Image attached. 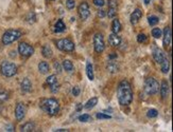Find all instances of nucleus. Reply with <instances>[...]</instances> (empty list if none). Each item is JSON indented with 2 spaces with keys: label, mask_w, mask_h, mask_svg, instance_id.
<instances>
[{
  "label": "nucleus",
  "mask_w": 173,
  "mask_h": 132,
  "mask_svg": "<svg viewBox=\"0 0 173 132\" xmlns=\"http://www.w3.org/2000/svg\"><path fill=\"white\" fill-rule=\"evenodd\" d=\"M108 42H110V45L113 46V47H118L120 45V42H121V38H120L116 33H113L108 36Z\"/></svg>",
  "instance_id": "dca6fc26"
},
{
  "label": "nucleus",
  "mask_w": 173,
  "mask_h": 132,
  "mask_svg": "<svg viewBox=\"0 0 173 132\" xmlns=\"http://www.w3.org/2000/svg\"><path fill=\"white\" fill-rule=\"evenodd\" d=\"M9 99V92L3 89H0V101H6Z\"/></svg>",
  "instance_id": "c85d7f7f"
},
{
  "label": "nucleus",
  "mask_w": 173,
  "mask_h": 132,
  "mask_svg": "<svg viewBox=\"0 0 173 132\" xmlns=\"http://www.w3.org/2000/svg\"><path fill=\"white\" fill-rule=\"evenodd\" d=\"M82 108H83V105H82V104H78V106H77V111H78V112H80L81 109H82Z\"/></svg>",
  "instance_id": "37998d69"
},
{
  "label": "nucleus",
  "mask_w": 173,
  "mask_h": 132,
  "mask_svg": "<svg viewBox=\"0 0 173 132\" xmlns=\"http://www.w3.org/2000/svg\"><path fill=\"white\" fill-rule=\"evenodd\" d=\"M152 35H153L154 38L158 39L161 37V30L160 28H154L153 30H152Z\"/></svg>",
  "instance_id": "c756f323"
},
{
  "label": "nucleus",
  "mask_w": 173,
  "mask_h": 132,
  "mask_svg": "<svg viewBox=\"0 0 173 132\" xmlns=\"http://www.w3.org/2000/svg\"><path fill=\"white\" fill-rule=\"evenodd\" d=\"M57 82V78H56V75H50L49 77L47 78V84L48 85H52V84H54V82Z\"/></svg>",
  "instance_id": "72a5a7b5"
},
{
  "label": "nucleus",
  "mask_w": 173,
  "mask_h": 132,
  "mask_svg": "<svg viewBox=\"0 0 173 132\" xmlns=\"http://www.w3.org/2000/svg\"><path fill=\"white\" fill-rule=\"evenodd\" d=\"M50 87H51V92L52 93H56L57 91H59V84H57V82H54V84H52V85H50Z\"/></svg>",
  "instance_id": "e433bc0d"
},
{
  "label": "nucleus",
  "mask_w": 173,
  "mask_h": 132,
  "mask_svg": "<svg viewBox=\"0 0 173 132\" xmlns=\"http://www.w3.org/2000/svg\"><path fill=\"white\" fill-rule=\"evenodd\" d=\"M118 101L121 106H129L133 101V91L128 80H122L117 88Z\"/></svg>",
  "instance_id": "f257e3e1"
},
{
  "label": "nucleus",
  "mask_w": 173,
  "mask_h": 132,
  "mask_svg": "<svg viewBox=\"0 0 173 132\" xmlns=\"http://www.w3.org/2000/svg\"><path fill=\"white\" fill-rule=\"evenodd\" d=\"M144 91L149 95H154L160 91V82L153 77H149L144 82Z\"/></svg>",
  "instance_id": "7ed1b4c3"
},
{
  "label": "nucleus",
  "mask_w": 173,
  "mask_h": 132,
  "mask_svg": "<svg viewBox=\"0 0 173 132\" xmlns=\"http://www.w3.org/2000/svg\"><path fill=\"white\" fill-rule=\"evenodd\" d=\"M20 37H21V32L19 30H8L2 36V42H3V45H10L17 39H19Z\"/></svg>",
  "instance_id": "20e7f679"
},
{
  "label": "nucleus",
  "mask_w": 173,
  "mask_h": 132,
  "mask_svg": "<svg viewBox=\"0 0 173 132\" xmlns=\"http://www.w3.org/2000/svg\"><path fill=\"white\" fill-rule=\"evenodd\" d=\"M160 69L161 72L163 74H167L170 70V61L168 60V58H165L163 61L160 62Z\"/></svg>",
  "instance_id": "412c9836"
},
{
  "label": "nucleus",
  "mask_w": 173,
  "mask_h": 132,
  "mask_svg": "<svg viewBox=\"0 0 173 132\" xmlns=\"http://www.w3.org/2000/svg\"><path fill=\"white\" fill-rule=\"evenodd\" d=\"M97 104H98V97H91V98L85 104L84 108L87 109V110H90V109H93Z\"/></svg>",
  "instance_id": "b1692460"
},
{
  "label": "nucleus",
  "mask_w": 173,
  "mask_h": 132,
  "mask_svg": "<svg viewBox=\"0 0 173 132\" xmlns=\"http://www.w3.org/2000/svg\"><path fill=\"white\" fill-rule=\"evenodd\" d=\"M171 37H172L171 28L166 27L165 30H163V47H165V49H168L170 43H171Z\"/></svg>",
  "instance_id": "f8f14e48"
},
{
  "label": "nucleus",
  "mask_w": 173,
  "mask_h": 132,
  "mask_svg": "<svg viewBox=\"0 0 173 132\" xmlns=\"http://www.w3.org/2000/svg\"><path fill=\"white\" fill-rule=\"evenodd\" d=\"M18 52H19V54L21 55V56L30 57L31 55H33L34 48L27 42H20L19 46H18Z\"/></svg>",
  "instance_id": "6e6552de"
},
{
  "label": "nucleus",
  "mask_w": 173,
  "mask_h": 132,
  "mask_svg": "<svg viewBox=\"0 0 173 132\" xmlns=\"http://www.w3.org/2000/svg\"><path fill=\"white\" fill-rule=\"evenodd\" d=\"M98 16L100 18H104L105 16H106V13H105V11H103V10H99L98 11Z\"/></svg>",
  "instance_id": "a19ab883"
},
{
  "label": "nucleus",
  "mask_w": 173,
  "mask_h": 132,
  "mask_svg": "<svg viewBox=\"0 0 173 132\" xmlns=\"http://www.w3.org/2000/svg\"><path fill=\"white\" fill-rule=\"evenodd\" d=\"M160 92L163 98H166L169 95V84H168L167 80H163L161 82V85L160 86Z\"/></svg>",
  "instance_id": "4468645a"
},
{
  "label": "nucleus",
  "mask_w": 173,
  "mask_h": 132,
  "mask_svg": "<svg viewBox=\"0 0 173 132\" xmlns=\"http://www.w3.org/2000/svg\"><path fill=\"white\" fill-rule=\"evenodd\" d=\"M72 94L73 96H78L80 94V88L79 87H73L72 88Z\"/></svg>",
  "instance_id": "58836bf2"
},
{
  "label": "nucleus",
  "mask_w": 173,
  "mask_h": 132,
  "mask_svg": "<svg viewBox=\"0 0 173 132\" xmlns=\"http://www.w3.org/2000/svg\"><path fill=\"white\" fill-rule=\"evenodd\" d=\"M49 64L46 61H40V64H38V71L41 73V74H47L49 72Z\"/></svg>",
  "instance_id": "aec40b11"
},
{
  "label": "nucleus",
  "mask_w": 173,
  "mask_h": 132,
  "mask_svg": "<svg viewBox=\"0 0 173 132\" xmlns=\"http://www.w3.org/2000/svg\"><path fill=\"white\" fill-rule=\"evenodd\" d=\"M112 31L113 33H116L118 34L120 31H121V24H120V21L118 19H114L113 20V24H112Z\"/></svg>",
  "instance_id": "5701e85b"
},
{
  "label": "nucleus",
  "mask_w": 173,
  "mask_h": 132,
  "mask_svg": "<svg viewBox=\"0 0 173 132\" xmlns=\"http://www.w3.org/2000/svg\"><path fill=\"white\" fill-rule=\"evenodd\" d=\"M119 64L116 61H110L108 64H106V70L108 71L110 73H116L119 71Z\"/></svg>",
  "instance_id": "a211bd4d"
},
{
  "label": "nucleus",
  "mask_w": 173,
  "mask_h": 132,
  "mask_svg": "<svg viewBox=\"0 0 173 132\" xmlns=\"http://www.w3.org/2000/svg\"><path fill=\"white\" fill-rule=\"evenodd\" d=\"M94 51L97 53H102L105 49V43H104V38H103V35L100 33H97L96 35L94 36Z\"/></svg>",
  "instance_id": "0eeeda50"
},
{
  "label": "nucleus",
  "mask_w": 173,
  "mask_h": 132,
  "mask_svg": "<svg viewBox=\"0 0 173 132\" xmlns=\"http://www.w3.org/2000/svg\"><path fill=\"white\" fill-rule=\"evenodd\" d=\"M94 4L96 6H98V8H101V6H103L105 4L104 0H94Z\"/></svg>",
  "instance_id": "4c0bfd02"
},
{
  "label": "nucleus",
  "mask_w": 173,
  "mask_h": 132,
  "mask_svg": "<svg viewBox=\"0 0 173 132\" xmlns=\"http://www.w3.org/2000/svg\"><path fill=\"white\" fill-rule=\"evenodd\" d=\"M34 129H35V125L32 122H28L21 127V131H24V132H31V131H34Z\"/></svg>",
  "instance_id": "393cba45"
},
{
  "label": "nucleus",
  "mask_w": 173,
  "mask_h": 132,
  "mask_svg": "<svg viewBox=\"0 0 173 132\" xmlns=\"http://www.w3.org/2000/svg\"><path fill=\"white\" fill-rule=\"evenodd\" d=\"M147 115H148V117H150V119H153V117H156L158 115V111L156 110V109H151V110L148 111Z\"/></svg>",
  "instance_id": "2f4dec72"
},
{
  "label": "nucleus",
  "mask_w": 173,
  "mask_h": 132,
  "mask_svg": "<svg viewBox=\"0 0 173 132\" xmlns=\"http://www.w3.org/2000/svg\"><path fill=\"white\" fill-rule=\"evenodd\" d=\"M108 58L110 59H114V58H117V54L116 53H112V54L108 56Z\"/></svg>",
  "instance_id": "79ce46f5"
},
{
  "label": "nucleus",
  "mask_w": 173,
  "mask_h": 132,
  "mask_svg": "<svg viewBox=\"0 0 173 132\" xmlns=\"http://www.w3.org/2000/svg\"><path fill=\"white\" fill-rule=\"evenodd\" d=\"M41 54H43L44 57H46V58H50V57L52 56V54H53V52H52V49L50 48V46L48 45H45L41 49Z\"/></svg>",
  "instance_id": "6ab92c4d"
},
{
  "label": "nucleus",
  "mask_w": 173,
  "mask_h": 132,
  "mask_svg": "<svg viewBox=\"0 0 173 132\" xmlns=\"http://www.w3.org/2000/svg\"><path fill=\"white\" fill-rule=\"evenodd\" d=\"M41 110L49 115H55L60 111L59 101L55 98H45L40 103Z\"/></svg>",
  "instance_id": "f03ea898"
},
{
  "label": "nucleus",
  "mask_w": 173,
  "mask_h": 132,
  "mask_svg": "<svg viewBox=\"0 0 173 132\" xmlns=\"http://www.w3.org/2000/svg\"><path fill=\"white\" fill-rule=\"evenodd\" d=\"M26 112H27V108H26V106H25V104H22V103L17 104V106H16V108H15L16 119H17L18 122L22 120L24 117L26 116Z\"/></svg>",
  "instance_id": "1a4fd4ad"
},
{
  "label": "nucleus",
  "mask_w": 173,
  "mask_h": 132,
  "mask_svg": "<svg viewBox=\"0 0 173 132\" xmlns=\"http://www.w3.org/2000/svg\"><path fill=\"white\" fill-rule=\"evenodd\" d=\"M66 6H67V9H69V10H72V9L75 8V0H67Z\"/></svg>",
  "instance_id": "f704fd0d"
},
{
  "label": "nucleus",
  "mask_w": 173,
  "mask_h": 132,
  "mask_svg": "<svg viewBox=\"0 0 173 132\" xmlns=\"http://www.w3.org/2000/svg\"><path fill=\"white\" fill-rule=\"evenodd\" d=\"M86 74L88 76V78L90 80H94V68H93V64L90 62H87L86 64Z\"/></svg>",
  "instance_id": "a878e982"
},
{
  "label": "nucleus",
  "mask_w": 173,
  "mask_h": 132,
  "mask_svg": "<svg viewBox=\"0 0 173 132\" xmlns=\"http://www.w3.org/2000/svg\"><path fill=\"white\" fill-rule=\"evenodd\" d=\"M144 3H146V4H149V0H144Z\"/></svg>",
  "instance_id": "a18cd8bd"
},
{
  "label": "nucleus",
  "mask_w": 173,
  "mask_h": 132,
  "mask_svg": "<svg viewBox=\"0 0 173 132\" xmlns=\"http://www.w3.org/2000/svg\"><path fill=\"white\" fill-rule=\"evenodd\" d=\"M0 71L1 74L6 77H12L17 73V67L15 64L10 61H3L0 66Z\"/></svg>",
  "instance_id": "39448f33"
},
{
  "label": "nucleus",
  "mask_w": 173,
  "mask_h": 132,
  "mask_svg": "<svg viewBox=\"0 0 173 132\" xmlns=\"http://www.w3.org/2000/svg\"><path fill=\"white\" fill-rule=\"evenodd\" d=\"M54 131H56V132H67L68 130H67V129H57V130H54Z\"/></svg>",
  "instance_id": "c03bdc74"
},
{
  "label": "nucleus",
  "mask_w": 173,
  "mask_h": 132,
  "mask_svg": "<svg viewBox=\"0 0 173 132\" xmlns=\"http://www.w3.org/2000/svg\"><path fill=\"white\" fill-rule=\"evenodd\" d=\"M79 120L82 123H89V122H93V117L89 114H83L79 116Z\"/></svg>",
  "instance_id": "cd10ccee"
},
{
  "label": "nucleus",
  "mask_w": 173,
  "mask_h": 132,
  "mask_svg": "<svg viewBox=\"0 0 173 132\" xmlns=\"http://www.w3.org/2000/svg\"><path fill=\"white\" fill-rule=\"evenodd\" d=\"M66 30V25L62 20H57L56 24L54 25V31L57 32V33H63Z\"/></svg>",
  "instance_id": "4be33fe9"
},
{
  "label": "nucleus",
  "mask_w": 173,
  "mask_h": 132,
  "mask_svg": "<svg viewBox=\"0 0 173 132\" xmlns=\"http://www.w3.org/2000/svg\"><path fill=\"white\" fill-rule=\"evenodd\" d=\"M117 13V1L116 0H108V12L107 16L110 18H114Z\"/></svg>",
  "instance_id": "ddd939ff"
},
{
  "label": "nucleus",
  "mask_w": 173,
  "mask_h": 132,
  "mask_svg": "<svg viewBox=\"0 0 173 132\" xmlns=\"http://www.w3.org/2000/svg\"><path fill=\"white\" fill-rule=\"evenodd\" d=\"M78 12H79V15H80V18L82 20H86L87 18L89 17V6H88V3L87 2H82V3L80 4L79 9H78Z\"/></svg>",
  "instance_id": "9d476101"
},
{
  "label": "nucleus",
  "mask_w": 173,
  "mask_h": 132,
  "mask_svg": "<svg viewBox=\"0 0 173 132\" xmlns=\"http://www.w3.org/2000/svg\"><path fill=\"white\" fill-rule=\"evenodd\" d=\"M141 16H142V12H141V11H140L139 9H136V10L132 13V15H131V18H130L131 24H138V21L140 20Z\"/></svg>",
  "instance_id": "2eb2a0df"
},
{
  "label": "nucleus",
  "mask_w": 173,
  "mask_h": 132,
  "mask_svg": "<svg viewBox=\"0 0 173 132\" xmlns=\"http://www.w3.org/2000/svg\"><path fill=\"white\" fill-rule=\"evenodd\" d=\"M54 69L57 71V73H61L62 72V66L59 64V62H54Z\"/></svg>",
  "instance_id": "ea45409f"
},
{
  "label": "nucleus",
  "mask_w": 173,
  "mask_h": 132,
  "mask_svg": "<svg viewBox=\"0 0 173 132\" xmlns=\"http://www.w3.org/2000/svg\"><path fill=\"white\" fill-rule=\"evenodd\" d=\"M97 119H110L112 116L105 113H97Z\"/></svg>",
  "instance_id": "473e14b6"
},
{
  "label": "nucleus",
  "mask_w": 173,
  "mask_h": 132,
  "mask_svg": "<svg viewBox=\"0 0 173 132\" xmlns=\"http://www.w3.org/2000/svg\"><path fill=\"white\" fill-rule=\"evenodd\" d=\"M146 40H147V36L144 35V34H139V35L137 36V41L139 43L146 42Z\"/></svg>",
  "instance_id": "c9c22d12"
},
{
  "label": "nucleus",
  "mask_w": 173,
  "mask_h": 132,
  "mask_svg": "<svg viewBox=\"0 0 173 132\" xmlns=\"http://www.w3.org/2000/svg\"><path fill=\"white\" fill-rule=\"evenodd\" d=\"M51 1H55V0H51Z\"/></svg>",
  "instance_id": "49530a36"
},
{
  "label": "nucleus",
  "mask_w": 173,
  "mask_h": 132,
  "mask_svg": "<svg viewBox=\"0 0 173 132\" xmlns=\"http://www.w3.org/2000/svg\"><path fill=\"white\" fill-rule=\"evenodd\" d=\"M56 47L59 50L64 51V52H72L75 50V43L68 38H64L57 41Z\"/></svg>",
  "instance_id": "423d86ee"
},
{
  "label": "nucleus",
  "mask_w": 173,
  "mask_h": 132,
  "mask_svg": "<svg viewBox=\"0 0 173 132\" xmlns=\"http://www.w3.org/2000/svg\"><path fill=\"white\" fill-rule=\"evenodd\" d=\"M63 68L66 70V72H72L73 71V64L70 60H64L63 61Z\"/></svg>",
  "instance_id": "bb28decb"
},
{
  "label": "nucleus",
  "mask_w": 173,
  "mask_h": 132,
  "mask_svg": "<svg viewBox=\"0 0 173 132\" xmlns=\"http://www.w3.org/2000/svg\"><path fill=\"white\" fill-rule=\"evenodd\" d=\"M148 21H149L150 25H155V24H158L160 19H158V17H156V16H149V18H148Z\"/></svg>",
  "instance_id": "7c9ffc66"
},
{
  "label": "nucleus",
  "mask_w": 173,
  "mask_h": 132,
  "mask_svg": "<svg viewBox=\"0 0 173 132\" xmlns=\"http://www.w3.org/2000/svg\"><path fill=\"white\" fill-rule=\"evenodd\" d=\"M20 87H21V91L24 92V93H28V92L31 91L32 84H31V82H30L29 78H25V79L21 82V85H20Z\"/></svg>",
  "instance_id": "f3484780"
},
{
  "label": "nucleus",
  "mask_w": 173,
  "mask_h": 132,
  "mask_svg": "<svg viewBox=\"0 0 173 132\" xmlns=\"http://www.w3.org/2000/svg\"><path fill=\"white\" fill-rule=\"evenodd\" d=\"M152 53H153V58L155 60L156 62H157L158 64H160V62L163 61L165 58H167V56H166V54L163 52V51L160 50V48L157 47H153V50H152Z\"/></svg>",
  "instance_id": "9b49d317"
}]
</instances>
